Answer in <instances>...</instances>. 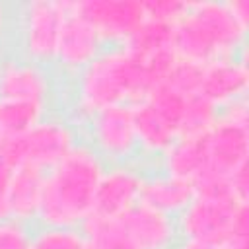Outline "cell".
Instances as JSON below:
<instances>
[{"label":"cell","instance_id":"1","mask_svg":"<svg viewBox=\"0 0 249 249\" xmlns=\"http://www.w3.org/2000/svg\"><path fill=\"white\" fill-rule=\"evenodd\" d=\"M177 56L161 54L138 58L126 47H105L97 58L68 78L66 115L80 126L97 111L136 103L160 86Z\"/></svg>","mask_w":249,"mask_h":249},{"label":"cell","instance_id":"2","mask_svg":"<svg viewBox=\"0 0 249 249\" xmlns=\"http://www.w3.org/2000/svg\"><path fill=\"white\" fill-rule=\"evenodd\" d=\"M249 0H187L173 25L175 56L198 66L247 53Z\"/></svg>","mask_w":249,"mask_h":249},{"label":"cell","instance_id":"3","mask_svg":"<svg viewBox=\"0 0 249 249\" xmlns=\"http://www.w3.org/2000/svg\"><path fill=\"white\" fill-rule=\"evenodd\" d=\"M105 161L84 140L56 165L45 171V189L37 222L41 226L82 228L93 210Z\"/></svg>","mask_w":249,"mask_h":249},{"label":"cell","instance_id":"4","mask_svg":"<svg viewBox=\"0 0 249 249\" xmlns=\"http://www.w3.org/2000/svg\"><path fill=\"white\" fill-rule=\"evenodd\" d=\"M12 6L16 54L53 68L60 31L70 14L72 0H23Z\"/></svg>","mask_w":249,"mask_h":249},{"label":"cell","instance_id":"5","mask_svg":"<svg viewBox=\"0 0 249 249\" xmlns=\"http://www.w3.org/2000/svg\"><path fill=\"white\" fill-rule=\"evenodd\" d=\"M82 142V126L66 113L51 111L25 134L12 140L4 148V156L18 165H31L37 169H51L66 154Z\"/></svg>","mask_w":249,"mask_h":249},{"label":"cell","instance_id":"6","mask_svg":"<svg viewBox=\"0 0 249 249\" xmlns=\"http://www.w3.org/2000/svg\"><path fill=\"white\" fill-rule=\"evenodd\" d=\"M204 142L206 169L198 179H231L249 167V101L241 99L224 107L216 123L204 132Z\"/></svg>","mask_w":249,"mask_h":249},{"label":"cell","instance_id":"7","mask_svg":"<svg viewBox=\"0 0 249 249\" xmlns=\"http://www.w3.org/2000/svg\"><path fill=\"white\" fill-rule=\"evenodd\" d=\"M187 99L169 86L160 84L146 97L132 103L140 158H160L181 136Z\"/></svg>","mask_w":249,"mask_h":249},{"label":"cell","instance_id":"8","mask_svg":"<svg viewBox=\"0 0 249 249\" xmlns=\"http://www.w3.org/2000/svg\"><path fill=\"white\" fill-rule=\"evenodd\" d=\"M245 214H249V202L235 196L195 195L185 210L175 216L179 239L222 245Z\"/></svg>","mask_w":249,"mask_h":249},{"label":"cell","instance_id":"9","mask_svg":"<svg viewBox=\"0 0 249 249\" xmlns=\"http://www.w3.org/2000/svg\"><path fill=\"white\" fill-rule=\"evenodd\" d=\"M82 132L86 136L84 142L93 148L105 165L138 161L140 158L134 113L128 103L97 111L82 124Z\"/></svg>","mask_w":249,"mask_h":249},{"label":"cell","instance_id":"10","mask_svg":"<svg viewBox=\"0 0 249 249\" xmlns=\"http://www.w3.org/2000/svg\"><path fill=\"white\" fill-rule=\"evenodd\" d=\"M56 95V76L51 66L16 53H6L0 58V99L37 103L53 111Z\"/></svg>","mask_w":249,"mask_h":249},{"label":"cell","instance_id":"11","mask_svg":"<svg viewBox=\"0 0 249 249\" xmlns=\"http://www.w3.org/2000/svg\"><path fill=\"white\" fill-rule=\"evenodd\" d=\"M74 10L107 47L124 45L146 19L144 0H74Z\"/></svg>","mask_w":249,"mask_h":249},{"label":"cell","instance_id":"12","mask_svg":"<svg viewBox=\"0 0 249 249\" xmlns=\"http://www.w3.org/2000/svg\"><path fill=\"white\" fill-rule=\"evenodd\" d=\"M146 171L138 161L107 165L93 198L91 214L101 218H121L142 198Z\"/></svg>","mask_w":249,"mask_h":249},{"label":"cell","instance_id":"13","mask_svg":"<svg viewBox=\"0 0 249 249\" xmlns=\"http://www.w3.org/2000/svg\"><path fill=\"white\" fill-rule=\"evenodd\" d=\"M105 47L107 45L103 43L99 33L91 27V23L86 21L74 10V0H72L70 14L66 16L60 31L53 68H56L60 76L72 78L82 68H86L93 58H97Z\"/></svg>","mask_w":249,"mask_h":249},{"label":"cell","instance_id":"14","mask_svg":"<svg viewBox=\"0 0 249 249\" xmlns=\"http://www.w3.org/2000/svg\"><path fill=\"white\" fill-rule=\"evenodd\" d=\"M249 93V68L247 53L231 58H220L202 66L198 93L218 111L224 107L247 99Z\"/></svg>","mask_w":249,"mask_h":249},{"label":"cell","instance_id":"15","mask_svg":"<svg viewBox=\"0 0 249 249\" xmlns=\"http://www.w3.org/2000/svg\"><path fill=\"white\" fill-rule=\"evenodd\" d=\"M121 235L130 249H173L179 241L177 222L160 210L138 202L117 218Z\"/></svg>","mask_w":249,"mask_h":249},{"label":"cell","instance_id":"16","mask_svg":"<svg viewBox=\"0 0 249 249\" xmlns=\"http://www.w3.org/2000/svg\"><path fill=\"white\" fill-rule=\"evenodd\" d=\"M45 189V171L31 165H18L12 173L6 204L8 218L31 224L37 222Z\"/></svg>","mask_w":249,"mask_h":249},{"label":"cell","instance_id":"17","mask_svg":"<svg viewBox=\"0 0 249 249\" xmlns=\"http://www.w3.org/2000/svg\"><path fill=\"white\" fill-rule=\"evenodd\" d=\"M160 171L191 181H195L206 169V142L202 134H181L160 158Z\"/></svg>","mask_w":249,"mask_h":249},{"label":"cell","instance_id":"18","mask_svg":"<svg viewBox=\"0 0 249 249\" xmlns=\"http://www.w3.org/2000/svg\"><path fill=\"white\" fill-rule=\"evenodd\" d=\"M193 198H195V185L191 181L160 171L146 175L140 202L175 218L185 210V206Z\"/></svg>","mask_w":249,"mask_h":249},{"label":"cell","instance_id":"19","mask_svg":"<svg viewBox=\"0 0 249 249\" xmlns=\"http://www.w3.org/2000/svg\"><path fill=\"white\" fill-rule=\"evenodd\" d=\"M138 58H156L161 54H171L173 51V25L158 19L146 18L134 35L123 45Z\"/></svg>","mask_w":249,"mask_h":249},{"label":"cell","instance_id":"20","mask_svg":"<svg viewBox=\"0 0 249 249\" xmlns=\"http://www.w3.org/2000/svg\"><path fill=\"white\" fill-rule=\"evenodd\" d=\"M49 113L51 109L37 103L0 99V136L8 144L19 138L21 134H25L33 124H37Z\"/></svg>","mask_w":249,"mask_h":249},{"label":"cell","instance_id":"21","mask_svg":"<svg viewBox=\"0 0 249 249\" xmlns=\"http://www.w3.org/2000/svg\"><path fill=\"white\" fill-rule=\"evenodd\" d=\"M80 230L86 237L88 249H130L121 235L117 218H101L89 214Z\"/></svg>","mask_w":249,"mask_h":249},{"label":"cell","instance_id":"22","mask_svg":"<svg viewBox=\"0 0 249 249\" xmlns=\"http://www.w3.org/2000/svg\"><path fill=\"white\" fill-rule=\"evenodd\" d=\"M31 249H88L80 228L41 226L31 235Z\"/></svg>","mask_w":249,"mask_h":249},{"label":"cell","instance_id":"23","mask_svg":"<svg viewBox=\"0 0 249 249\" xmlns=\"http://www.w3.org/2000/svg\"><path fill=\"white\" fill-rule=\"evenodd\" d=\"M220 111L210 105L200 95H193L187 99L183 119H181V134H202L206 132L218 119Z\"/></svg>","mask_w":249,"mask_h":249},{"label":"cell","instance_id":"24","mask_svg":"<svg viewBox=\"0 0 249 249\" xmlns=\"http://www.w3.org/2000/svg\"><path fill=\"white\" fill-rule=\"evenodd\" d=\"M200 72H202V66L177 58L161 84L169 86L171 89H175L177 93H181L185 97H193L198 93Z\"/></svg>","mask_w":249,"mask_h":249},{"label":"cell","instance_id":"25","mask_svg":"<svg viewBox=\"0 0 249 249\" xmlns=\"http://www.w3.org/2000/svg\"><path fill=\"white\" fill-rule=\"evenodd\" d=\"M31 235L29 224L12 218L0 220V249H31Z\"/></svg>","mask_w":249,"mask_h":249},{"label":"cell","instance_id":"26","mask_svg":"<svg viewBox=\"0 0 249 249\" xmlns=\"http://www.w3.org/2000/svg\"><path fill=\"white\" fill-rule=\"evenodd\" d=\"M185 6L187 0H144L146 18L171 25H175V21L183 16Z\"/></svg>","mask_w":249,"mask_h":249},{"label":"cell","instance_id":"27","mask_svg":"<svg viewBox=\"0 0 249 249\" xmlns=\"http://www.w3.org/2000/svg\"><path fill=\"white\" fill-rule=\"evenodd\" d=\"M222 249H249V214L237 220L231 233L222 243Z\"/></svg>","mask_w":249,"mask_h":249},{"label":"cell","instance_id":"28","mask_svg":"<svg viewBox=\"0 0 249 249\" xmlns=\"http://www.w3.org/2000/svg\"><path fill=\"white\" fill-rule=\"evenodd\" d=\"M14 169H16V165L4 154H0V220L8 218L6 195H8V187H10V179H12Z\"/></svg>","mask_w":249,"mask_h":249},{"label":"cell","instance_id":"29","mask_svg":"<svg viewBox=\"0 0 249 249\" xmlns=\"http://www.w3.org/2000/svg\"><path fill=\"white\" fill-rule=\"evenodd\" d=\"M14 21V6L0 0V53H6V43L12 35Z\"/></svg>","mask_w":249,"mask_h":249},{"label":"cell","instance_id":"30","mask_svg":"<svg viewBox=\"0 0 249 249\" xmlns=\"http://www.w3.org/2000/svg\"><path fill=\"white\" fill-rule=\"evenodd\" d=\"M173 249H222V245L204 243V241H193V239H179Z\"/></svg>","mask_w":249,"mask_h":249},{"label":"cell","instance_id":"31","mask_svg":"<svg viewBox=\"0 0 249 249\" xmlns=\"http://www.w3.org/2000/svg\"><path fill=\"white\" fill-rule=\"evenodd\" d=\"M4 148H6V140H4L2 136H0V154L4 152Z\"/></svg>","mask_w":249,"mask_h":249},{"label":"cell","instance_id":"32","mask_svg":"<svg viewBox=\"0 0 249 249\" xmlns=\"http://www.w3.org/2000/svg\"><path fill=\"white\" fill-rule=\"evenodd\" d=\"M4 54H6V53H0V58H2V56H4Z\"/></svg>","mask_w":249,"mask_h":249}]
</instances>
